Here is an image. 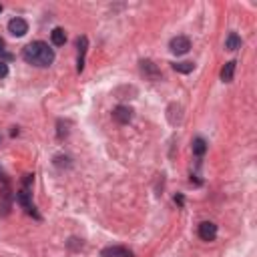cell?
<instances>
[{
  "instance_id": "obj_1",
  "label": "cell",
  "mask_w": 257,
  "mask_h": 257,
  "mask_svg": "<svg viewBox=\"0 0 257 257\" xmlns=\"http://www.w3.org/2000/svg\"><path fill=\"white\" fill-rule=\"evenodd\" d=\"M22 59L32 66L45 69V66H50L52 62H55V50H52L48 46V43H45V40H34V43L24 46Z\"/></svg>"
},
{
  "instance_id": "obj_2",
  "label": "cell",
  "mask_w": 257,
  "mask_h": 257,
  "mask_svg": "<svg viewBox=\"0 0 257 257\" xmlns=\"http://www.w3.org/2000/svg\"><path fill=\"white\" fill-rule=\"evenodd\" d=\"M169 48L173 55H187L189 50H191V40H189L187 36H175L171 38V43H169Z\"/></svg>"
},
{
  "instance_id": "obj_3",
  "label": "cell",
  "mask_w": 257,
  "mask_h": 257,
  "mask_svg": "<svg viewBox=\"0 0 257 257\" xmlns=\"http://www.w3.org/2000/svg\"><path fill=\"white\" fill-rule=\"evenodd\" d=\"M197 233L203 241H215V237H217V225L213 221H203V223H199Z\"/></svg>"
},
{
  "instance_id": "obj_4",
  "label": "cell",
  "mask_w": 257,
  "mask_h": 257,
  "mask_svg": "<svg viewBox=\"0 0 257 257\" xmlns=\"http://www.w3.org/2000/svg\"><path fill=\"white\" fill-rule=\"evenodd\" d=\"M8 32L12 36H24L26 32H29V22H26L24 18H20V16H15L8 22Z\"/></svg>"
},
{
  "instance_id": "obj_5",
  "label": "cell",
  "mask_w": 257,
  "mask_h": 257,
  "mask_svg": "<svg viewBox=\"0 0 257 257\" xmlns=\"http://www.w3.org/2000/svg\"><path fill=\"white\" fill-rule=\"evenodd\" d=\"M113 119L117 121L119 125H129L133 121V109L127 105H119L117 109L113 111Z\"/></svg>"
},
{
  "instance_id": "obj_6",
  "label": "cell",
  "mask_w": 257,
  "mask_h": 257,
  "mask_svg": "<svg viewBox=\"0 0 257 257\" xmlns=\"http://www.w3.org/2000/svg\"><path fill=\"white\" fill-rule=\"evenodd\" d=\"M76 48H78V59H76V73H83L85 69V57H87V48H89V38L80 36L76 40Z\"/></svg>"
},
{
  "instance_id": "obj_7",
  "label": "cell",
  "mask_w": 257,
  "mask_h": 257,
  "mask_svg": "<svg viewBox=\"0 0 257 257\" xmlns=\"http://www.w3.org/2000/svg\"><path fill=\"white\" fill-rule=\"evenodd\" d=\"M141 73L149 80H159L161 78V71L157 69V64L153 60H141Z\"/></svg>"
},
{
  "instance_id": "obj_8",
  "label": "cell",
  "mask_w": 257,
  "mask_h": 257,
  "mask_svg": "<svg viewBox=\"0 0 257 257\" xmlns=\"http://www.w3.org/2000/svg\"><path fill=\"white\" fill-rule=\"evenodd\" d=\"M10 205H12V193L8 187H4L2 191H0V215H8Z\"/></svg>"
},
{
  "instance_id": "obj_9",
  "label": "cell",
  "mask_w": 257,
  "mask_h": 257,
  "mask_svg": "<svg viewBox=\"0 0 257 257\" xmlns=\"http://www.w3.org/2000/svg\"><path fill=\"white\" fill-rule=\"evenodd\" d=\"M101 257H133V253H131L127 247L115 245V247H105V249L101 251Z\"/></svg>"
},
{
  "instance_id": "obj_10",
  "label": "cell",
  "mask_w": 257,
  "mask_h": 257,
  "mask_svg": "<svg viewBox=\"0 0 257 257\" xmlns=\"http://www.w3.org/2000/svg\"><path fill=\"white\" fill-rule=\"evenodd\" d=\"M235 66H237V62H235V60H229V62H225L223 71H221V80H223V83H231V80H233Z\"/></svg>"
},
{
  "instance_id": "obj_11",
  "label": "cell",
  "mask_w": 257,
  "mask_h": 257,
  "mask_svg": "<svg viewBox=\"0 0 257 257\" xmlns=\"http://www.w3.org/2000/svg\"><path fill=\"white\" fill-rule=\"evenodd\" d=\"M50 40H52V45H55V46H62V45L66 43V32H64V29H60V26L52 29V32H50Z\"/></svg>"
},
{
  "instance_id": "obj_12",
  "label": "cell",
  "mask_w": 257,
  "mask_h": 257,
  "mask_svg": "<svg viewBox=\"0 0 257 257\" xmlns=\"http://www.w3.org/2000/svg\"><path fill=\"white\" fill-rule=\"evenodd\" d=\"M225 48L227 50H237V48H241V36L237 32H229V36L225 38Z\"/></svg>"
},
{
  "instance_id": "obj_13",
  "label": "cell",
  "mask_w": 257,
  "mask_h": 257,
  "mask_svg": "<svg viewBox=\"0 0 257 257\" xmlns=\"http://www.w3.org/2000/svg\"><path fill=\"white\" fill-rule=\"evenodd\" d=\"M16 201L20 203V205L29 211L32 207V203H30V193H29V189H20V191H16Z\"/></svg>"
},
{
  "instance_id": "obj_14",
  "label": "cell",
  "mask_w": 257,
  "mask_h": 257,
  "mask_svg": "<svg viewBox=\"0 0 257 257\" xmlns=\"http://www.w3.org/2000/svg\"><path fill=\"white\" fill-rule=\"evenodd\" d=\"M193 153L197 157H203V155L207 153V141L203 139V137H195L193 139Z\"/></svg>"
},
{
  "instance_id": "obj_15",
  "label": "cell",
  "mask_w": 257,
  "mask_h": 257,
  "mask_svg": "<svg viewBox=\"0 0 257 257\" xmlns=\"http://www.w3.org/2000/svg\"><path fill=\"white\" fill-rule=\"evenodd\" d=\"M173 69L177 71V73L187 75V73H191V71L195 69V64H193V62H189V60H185V62H173Z\"/></svg>"
},
{
  "instance_id": "obj_16",
  "label": "cell",
  "mask_w": 257,
  "mask_h": 257,
  "mask_svg": "<svg viewBox=\"0 0 257 257\" xmlns=\"http://www.w3.org/2000/svg\"><path fill=\"white\" fill-rule=\"evenodd\" d=\"M55 165H57V167H71V159L59 155V157H55Z\"/></svg>"
},
{
  "instance_id": "obj_17",
  "label": "cell",
  "mask_w": 257,
  "mask_h": 257,
  "mask_svg": "<svg viewBox=\"0 0 257 257\" xmlns=\"http://www.w3.org/2000/svg\"><path fill=\"white\" fill-rule=\"evenodd\" d=\"M8 76V64L4 60H0V78H6Z\"/></svg>"
},
{
  "instance_id": "obj_18",
  "label": "cell",
  "mask_w": 257,
  "mask_h": 257,
  "mask_svg": "<svg viewBox=\"0 0 257 257\" xmlns=\"http://www.w3.org/2000/svg\"><path fill=\"white\" fill-rule=\"evenodd\" d=\"M0 181H2V183H6V173L2 171V167H0Z\"/></svg>"
},
{
  "instance_id": "obj_19",
  "label": "cell",
  "mask_w": 257,
  "mask_h": 257,
  "mask_svg": "<svg viewBox=\"0 0 257 257\" xmlns=\"http://www.w3.org/2000/svg\"><path fill=\"white\" fill-rule=\"evenodd\" d=\"M4 46H6V43H4V38H2V36H0V52H2V50H4Z\"/></svg>"
},
{
  "instance_id": "obj_20",
  "label": "cell",
  "mask_w": 257,
  "mask_h": 257,
  "mask_svg": "<svg viewBox=\"0 0 257 257\" xmlns=\"http://www.w3.org/2000/svg\"><path fill=\"white\" fill-rule=\"evenodd\" d=\"M175 203H179V205H183V197H181V195H177V197H175Z\"/></svg>"
},
{
  "instance_id": "obj_21",
  "label": "cell",
  "mask_w": 257,
  "mask_h": 257,
  "mask_svg": "<svg viewBox=\"0 0 257 257\" xmlns=\"http://www.w3.org/2000/svg\"><path fill=\"white\" fill-rule=\"evenodd\" d=\"M0 12H2V4H0Z\"/></svg>"
}]
</instances>
